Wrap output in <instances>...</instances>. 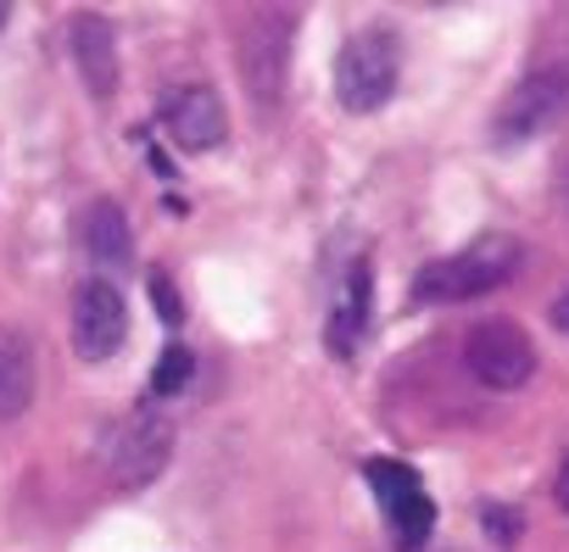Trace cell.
<instances>
[{"label":"cell","mask_w":569,"mask_h":552,"mask_svg":"<svg viewBox=\"0 0 569 552\" xmlns=\"http://www.w3.org/2000/svg\"><path fill=\"white\" fill-rule=\"evenodd\" d=\"M486 530H491V535H497V541H513V535H519V519H513V513H508V519H502V513H497V508H486Z\"/></svg>","instance_id":"obj_16"},{"label":"cell","mask_w":569,"mask_h":552,"mask_svg":"<svg viewBox=\"0 0 569 552\" xmlns=\"http://www.w3.org/2000/svg\"><path fill=\"white\" fill-rule=\"evenodd\" d=\"M162 123L168 134L184 145V151H218L229 140V112H223V96L212 84H184L168 96L162 107Z\"/></svg>","instance_id":"obj_9"},{"label":"cell","mask_w":569,"mask_h":552,"mask_svg":"<svg viewBox=\"0 0 569 552\" xmlns=\"http://www.w3.org/2000/svg\"><path fill=\"white\" fill-rule=\"evenodd\" d=\"M513 268H519V240L502 234V229H486L463 251L436 257L430 268H419L413 302H469V297H486V291H497L508 280Z\"/></svg>","instance_id":"obj_2"},{"label":"cell","mask_w":569,"mask_h":552,"mask_svg":"<svg viewBox=\"0 0 569 552\" xmlns=\"http://www.w3.org/2000/svg\"><path fill=\"white\" fill-rule=\"evenodd\" d=\"M552 491H558V508L569 513V452H563V463H558V480H552Z\"/></svg>","instance_id":"obj_17"},{"label":"cell","mask_w":569,"mask_h":552,"mask_svg":"<svg viewBox=\"0 0 569 552\" xmlns=\"http://www.w3.org/2000/svg\"><path fill=\"white\" fill-rule=\"evenodd\" d=\"M173 458V424L162 413H140L129 419V430L118 435L112 458H107V474L118 491H146Z\"/></svg>","instance_id":"obj_8"},{"label":"cell","mask_w":569,"mask_h":552,"mask_svg":"<svg viewBox=\"0 0 569 552\" xmlns=\"http://www.w3.org/2000/svg\"><path fill=\"white\" fill-rule=\"evenodd\" d=\"M123 341H129V302L112 280L96 273L73 291V352L84 363H107L123 352Z\"/></svg>","instance_id":"obj_6"},{"label":"cell","mask_w":569,"mask_h":552,"mask_svg":"<svg viewBox=\"0 0 569 552\" xmlns=\"http://www.w3.org/2000/svg\"><path fill=\"white\" fill-rule=\"evenodd\" d=\"M552 324L569 335V291H563V297H552Z\"/></svg>","instance_id":"obj_18"},{"label":"cell","mask_w":569,"mask_h":552,"mask_svg":"<svg viewBox=\"0 0 569 552\" xmlns=\"http://www.w3.org/2000/svg\"><path fill=\"white\" fill-rule=\"evenodd\" d=\"M291 40H297V12L291 7H246L234 18V62L240 84L262 112L279 107L284 79H291Z\"/></svg>","instance_id":"obj_1"},{"label":"cell","mask_w":569,"mask_h":552,"mask_svg":"<svg viewBox=\"0 0 569 552\" xmlns=\"http://www.w3.org/2000/svg\"><path fill=\"white\" fill-rule=\"evenodd\" d=\"M369 319H375V280H369V257H358L341 273L336 297H330V347L341 358H352L358 341H363V330H369Z\"/></svg>","instance_id":"obj_10"},{"label":"cell","mask_w":569,"mask_h":552,"mask_svg":"<svg viewBox=\"0 0 569 552\" xmlns=\"http://www.w3.org/2000/svg\"><path fill=\"white\" fill-rule=\"evenodd\" d=\"M463 363L486 391H519L536 374V347L513 319H486L463 341Z\"/></svg>","instance_id":"obj_5"},{"label":"cell","mask_w":569,"mask_h":552,"mask_svg":"<svg viewBox=\"0 0 569 552\" xmlns=\"http://www.w3.org/2000/svg\"><path fill=\"white\" fill-rule=\"evenodd\" d=\"M190 374H196V358H190L184 347H168V352L157 358V374H151V397H173V391H184V385H190Z\"/></svg>","instance_id":"obj_14"},{"label":"cell","mask_w":569,"mask_h":552,"mask_svg":"<svg viewBox=\"0 0 569 552\" xmlns=\"http://www.w3.org/2000/svg\"><path fill=\"white\" fill-rule=\"evenodd\" d=\"M363 480L375 485V496H380V508H386V524H391L397 546L413 552V546L430 535V524H436V502L425 496L419 474L402 469V463H391V458H369V463H363Z\"/></svg>","instance_id":"obj_7"},{"label":"cell","mask_w":569,"mask_h":552,"mask_svg":"<svg viewBox=\"0 0 569 552\" xmlns=\"http://www.w3.org/2000/svg\"><path fill=\"white\" fill-rule=\"evenodd\" d=\"M146 297H151V308H157V319H162L168 330H179V324H184V302H179V291H173V280H168L162 268H151Z\"/></svg>","instance_id":"obj_15"},{"label":"cell","mask_w":569,"mask_h":552,"mask_svg":"<svg viewBox=\"0 0 569 552\" xmlns=\"http://www.w3.org/2000/svg\"><path fill=\"white\" fill-rule=\"evenodd\" d=\"M7 12H12V7H7V0H0V23H7Z\"/></svg>","instance_id":"obj_19"},{"label":"cell","mask_w":569,"mask_h":552,"mask_svg":"<svg viewBox=\"0 0 569 552\" xmlns=\"http://www.w3.org/2000/svg\"><path fill=\"white\" fill-rule=\"evenodd\" d=\"M73 62H79V79L96 101L118 96V40H112L107 18H96V12L73 18Z\"/></svg>","instance_id":"obj_12"},{"label":"cell","mask_w":569,"mask_h":552,"mask_svg":"<svg viewBox=\"0 0 569 552\" xmlns=\"http://www.w3.org/2000/svg\"><path fill=\"white\" fill-rule=\"evenodd\" d=\"M397 79H402V46L391 29H358L336 57V96L358 118L380 112L397 96Z\"/></svg>","instance_id":"obj_3"},{"label":"cell","mask_w":569,"mask_h":552,"mask_svg":"<svg viewBox=\"0 0 569 552\" xmlns=\"http://www.w3.org/2000/svg\"><path fill=\"white\" fill-rule=\"evenodd\" d=\"M34 402V347L23 330L0 324V419H23Z\"/></svg>","instance_id":"obj_13"},{"label":"cell","mask_w":569,"mask_h":552,"mask_svg":"<svg viewBox=\"0 0 569 552\" xmlns=\"http://www.w3.org/2000/svg\"><path fill=\"white\" fill-rule=\"evenodd\" d=\"M79 234H84V251L90 262L101 268V280L118 285V273L134 262V234H129V218L118 201H90L84 218H79Z\"/></svg>","instance_id":"obj_11"},{"label":"cell","mask_w":569,"mask_h":552,"mask_svg":"<svg viewBox=\"0 0 569 552\" xmlns=\"http://www.w3.org/2000/svg\"><path fill=\"white\" fill-rule=\"evenodd\" d=\"M563 118H569V68H536L502 96V107L491 118V140L508 151L536 134H552Z\"/></svg>","instance_id":"obj_4"}]
</instances>
